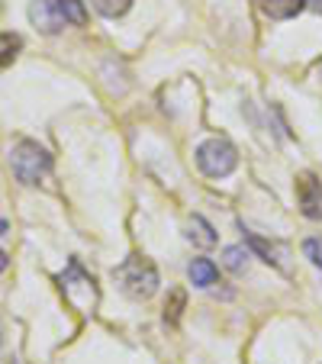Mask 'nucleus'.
Wrapping results in <instances>:
<instances>
[{"instance_id": "1", "label": "nucleus", "mask_w": 322, "mask_h": 364, "mask_svg": "<svg viewBox=\"0 0 322 364\" xmlns=\"http://www.w3.org/2000/svg\"><path fill=\"white\" fill-rule=\"evenodd\" d=\"M113 277H117V284L123 287V294H129L132 300H149V296H155L158 290V268L149 262V258H142V255H129L119 268H113Z\"/></svg>"}, {"instance_id": "2", "label": "nucleus", "mask_w": 322, "mask_h": 364, "mask_svg": "<svg viewBox=\"0 0 322 364\" xmlns=\"http://www.w3.org/2000/svg\"><path fill=\"white\" fill-rule=\"evenodd\" d=\"M10 168H14V178L20 181V184H26V187L39 184V181L52 171V155H48L39 142L23 139V142H16L14 151H10Z\"/></svg>"}, {"instance_id": "3", "label": "nucleus", "mask_w": 322, "mask_h": 364, "mask_svg": "<svg viewBox=\"0 0 322 364\" xmlns=\"http://www.w3.org/2000/svg\"><path fill=\"white\" fill-rule=\"evenodd\" d=\"M197 165L206 178H226L239 165V151L229 139H206L197 149Z\"/></svg>"}, {"instance_id": "4", "label": "nucleus", "mask_w": 322, "mask_h": 364, "mask_svg": "<svg viewBox=\"0 0 322 364\" xmlns=\"http://www.w3.org/2000/svg\"><path fill=\"white\" fill-rule=\"evenodd\" d=\"M296 203L306 220H322V181L313 171H303L296 178Z\"/></svg>"}, {"instance_id": "5", "label": "nucleus", "mask_w": 322, "mask_h": 364, "mask_svg": "<svg viewBox=\"0 0 322 364\" xmlns=\"http://www.w3.org/2000/svg\"><path fill=\"white\" fill-rule=\"evenodd\" d=\"M48 4V14L55 16L58 26H84L87 23V7L84 0H45Z\"/></svg>"}, {"instance_id": "6", "label": "nucleus", "mask_w": 322, "mask_h": 364, "mask_svg": "<svg viewBox=\"0 0 322 364\" xmlns=\"http://www.w3.org/2000/svg\"><path fill=\"white\" fill-rule=\"evenodd\" d=\"M245 242H248V248H252V252H258L267 264H274V268H284V255H287V252H284L281 245H274V242L261 239V235H254V232H245Z\"/></svg>"}, {"instance_id": "7", "label": "nucleus", "mask_w": 322, "mask_h": 364, "mask_svg": "<svg viewBox=\"0 0 322 364\" xmlns=\"http://www.w3.org/2000/svg\"><path fill=\"white\" fill-rule=\"evenodd\" d=\"M187 277H190L193 287H213V284L220 281V271L210 258H193L190 268H187Z\"/></svg>"}, {"instance_id": "8", "label": "nucleus", "mask_w": 322, "mask_h": 364, "mask_svg": "<svg viewBox=\"0 0 322 364\" xmlns=\"http://www.w3.org/2000/svg\"><path fill=\"white\" fill-rule=\"evenodd\" d=\"M258 7L271 20H290V16H296L306 7V0H258Z\"/></svg>"}, {"instance_id": "9", "label": "nucleus", "mask_w": 322, "mask_h": 364, "mask_svg": "<svg viewBox=\"0 0 322 364\" xmlns=\"http://www.w3.org/2000/svg\"><path fill=\"white\" fill-rule=\"evenodd\" d=\"M187 239H190L193 245H200V248H213L216 245V229H213L200 213H193L190 223H187Z\"/></svg>"}, {"instance_id": "10", "label": "nucleus", "mask_w": 322, "mask_h": 364, "mask_svg": "<svg viewBox=\"0 0 322 364\" xmlns=\"http://www.w3.org/2000/svg\"><path fill=\"white\" fill-rule=\"evenodd\" d=\"M29 20H33L36 29H42L45 36L62 33V26L55 23V16L48 14V4H45V0H33V4H29Z\"/></svg>"}, {"instance_id": "11", "label": "nucleus", "mask_w": 322, "mask_h": 364, "mask_svg": "<svg viewBox=\"0 0 322 364\" xmlns=\"http://www.w3.org/2000/svg\"><path fill=\"white\" fill-rule=\"evenodd\" d=\"M23 48V39L16 33H0V68H7V65L16 62Z\"/></svg>"}, {"instance_id": "12", "label": "nucleus", "mask_w": 322, "mask_h": 364, "mask_svg": "<svg viewBox=\"0 0 322 364\" xmlns=\"http://www.w3.org/2000/svg\"><path fill=\"white\" fill-rule=\"evenodd\" d=\"M90 4H94V10L100 16H107V20H117V16L129 14V7H132V0H90Z\"/></svg>"}, {"instance_id": "13", "label": "nucleus", "mask_w": 322, "mask_h": 364, "mask_svg": "<svg viewBox=\"0 0 322 364\" xmlns=\"http://www.w3.org/2000/svg\"><path fill=\"white\" fill-rule=\"evenodd\" d=\"M222 264H226L229 271H235V274H242L248 264V248L245 245H229L226 252H222Z\"/></svg>"}, {"instance_id": "14", "label": "nucleus", "mask_w": 322, "mask_h": 364, "mask_svg": "<svg viewBox=\"0 0 322 364\" xmlns=\"http://www.w3.org/2000/svg\"><path fill=\"white\" fill-rule=\"evenodd\" d=\"M181 309H184V290H174V294H171V306H165V319H168L171 326L178 323Z\"/></svg>"}, {"instance_id": "15", "label": "nucleus", "mask_w": 322, "mask_h": 364, "mask_svg": "<svg viewBox=\"0 0 322 364\" xmlns=\"http://www.w3.org/2000/svg\"><path fill=\"white\" fill-rule=\"evenodd\" d=\"M303 255H306L316 268H322V239H306L303 242Z\"/></svg>"}, {"instance_id": "16", "label": "nucleus", "mask_w": 322, "mask_h": 364, "mask_svg": "<svg viewBox=\"0 0 322 364\" xmlns=\"http://www.w3.org/2000/svg\"><path fill=\"white\" fill-rule=\"evenodd\" d=\"M7 264H10V258H7V252H4V248H0V274H4V271H7Z\"/></svg>"}, {"instance_id": "17", "label": "nucleus", "mask_w": 322, "mask_h": 364, "mask_svg": "<svg viewBox=\"0 0 322 364\" xmlns=\"http://www.w3.org/2000/svg\"><path fill=\"white\" fill-rule=\"evenodd\" d=\"M306 7H313L316 14H322V0H306Z\"/></svg>"}, {"instance_id": "18", "label": "nucleus", "mask_w": 322, "mask_h": 364, "mask_svg": "<svg viewBox=\"0 0 322 364\" xmlns=\"http://www.w3.org/2000/svg\"><path fill=\"white\" fill-rule=\"evenodd\" d=\"M0 232H7V223H4V220H0Z\"/></svg>"}, {"instance_id": "19", "label": "nucleus", "mask_w": 322, "mask_h": 364, "mask_svg": "<svg viewBox=\"0 0 322 364\" xmlns=\"http://www.w3.org/2000/svg\"><path fill=\"white\" fill-rule=\"evenodd\" d=\"M10 364H16V361H10Z\"/></svg>"}]
</instances>
